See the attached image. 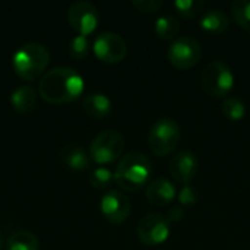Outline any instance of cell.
Segmentation results:
<instances>
[{"label":"cell","instance_id":"23","mask_svg":"<svg viewBox=\"0 0 250 250\" xmlns=\"http://www.w3.org/2000/svg\"><path fill=\"white\" fill-rule=\"evenodd\" d=\"M205 7L204 0H176L174 9L183 18H193L199 15Z\"/></svg>","mask_w":250,"mask_h":250},{"label":"cell","instance_id":"15","mask_svg":"<svg viewBox=\"0 0 250 250\" xmlns=\"http://www.w3.org/2000/svg\"><path fill=\"white\" fill-rule=\"evenodd\" d=\"M83 110L94 119H104L111 113V100L103 92H89L83 97Z\"/></svg>","mask_w":250,"mask_h":250},{"label":"cell","instance_id":"21","mask_svg":"<svg viewBox=\"0 0 250 250\" xmlns=\"http://www.w3.org/2000/svg\"><path fill=\"white\" fill-rule=\"evenodd\" d=\"M231 15L239 26L250 32V0H234L231 4Z\"/></svg>","mask_w":250,"mask_h":250},{"label":"cell","instance_id":"1","mask_svg":"<svg viewBox=\"0 0 250 250\" xmlns=\"http://www.w3.org/2000/svg\"><path fill=\"white\" fill-rule=\"evenodd\" d=\"M83 91V78L70 66H56L40 81L38 94L48 104L75 101Z\"/></svg>","mask_w":250,"mask_h":250},{"label":"cell","instance_id":"27","mask_svg":"<svg viewBox=\"0 0 250 250\" xmlns=\"http://www.w3.org/2000/svg\"><path fill=\"white\" fill-rule=\"evenodd\" d=\"M166 218L168 220V223H179L185 218V211L180 207H173L167 211Z\"/></svg>","mask_w":250,"mask_h":250},{"label":"cell","instance_id":"9","mask_svg":"<svg viewBox=\"0 0 250 250\" xmlns=\"http://www.w3.org/2000/svg\"><path fill=\"white\" fill-rule=\"evenodd\" d=\"M67 21L69 25L78 32V35L88 37L91 32L95 31L100 21V15L95 4L86 0H78L69 6Z\"/></svg>","mask_w":250,"mask_h":250},{"label":"cell","instance_id":"19","mask_svg":"<svg viewBox=\"0 0 250 250\" xmlns=\"http://www.w3.org/2000/svg\"><path fill=\"white\" fill-rule=\"evenodd\" d=\"M7 250H40V240L34 233L19 230L9 237Z\"/></svg>","mask_w":250,"mask_h":250},{"label":"cell","instance_id":"3","mask_svg":"<svg viewBox=\"0 0 250 250\" xmlns=\"http://www.w3.org/2000/svg\"><path fill=\"white\" fill-rule=\"evenodd\" d=\"M50 60L48 48L41 42H26L21 45L13 54V69L16 75L23 81H32L38 78L47 67Z\"/></svg>","mask_w":250,"mask_h":250},{"label":"cell","instance_id":"26","mask_svg":"<svg viewBox=\"0 0 250 250\" xmlns=\"http://www.w3.org/2000/svg\"><path fill=\"white\" fill-rule=\"evenodd\" d=\"M132 4L142 13H154V12H158L164 6V1L163 0H132Z\"/></svg>","mask_w":250,"mask_h":250},{"label":"cell","instance_id":"24","mask_svg":"<svg viewBox=\"0 0 250 250\" xmlns=\"http://www.w3.org/2000/svg\"><path fill=\"white\" fill-rule=\"evenodd\" d=\"M67 50H69V54L73 59H79V60L85 59L89 54V41H88V37L76 35L75 38L70 40Z\"/></svg>","mask_w":250,"mask_h":250},{"label":"cell","instance_id":"17","mask_svg":"<svg viewBox=\"0 0 250 250\" xmlns=\"http://www.w3.org/2000/svg\"><path fill=\"white\" fill-rule=\"evenodd\" d=\"M10 103L19 113H29L37 104V91L32 85H22L10 94Z\"/></svg>","mask_w":250,"mask_h":250},{"label":"cell","instance_id":"28","mask_svg":"<svg viewBox=\"0 0 250 250\" xmlns=\"http://www.w3.org/2000/svg\"><path fill=\"white\" fill-rule=\"evenodd\" d=\"M1 246H3V237H1V233H0V250H1Z\"/></svg>","mask_w":250,"mask_h":250},{"label":"cell","instance_id":"25","mask_svg":"<svg viewBox=\"0 0 250 250\" xmlns=\"http://www.w3.org/2000/svg\"><path fill=\"white\" fill-rule=\"evenodd\" d=\"M177 198H179V202L185 207H192L198 202L199 199V192L195 186L192 185H185L179 193H177Z\"/></svg>","mask_w":250,"mask_h":250},{"label":"cell","instance_id":"18","mask_svg":"<svg viewBox=\"0 0 250 250\" xmlns=\"http://www.w3.org/2000/svg\"><path fill=\"white\" fill-rule=\"evenodd\" d=\"M154 29L158 38L164 41H174L177 38V34L180 31V23L176 16L173 15H161L157 18L154 23Z\"/></svg>","mask_w":250,"mask_h":250},{"label":"cell","instance_id":"5","mask_svg":"<svg viewBox=\"0 0 250 250\" xmlns=\"http://www.w3.org/2000/svg\"><path fill=\"white\" fill-rule=\"evenodd\" d=\"M204 91L214 98H224L233 89L234 75L231 67L223 60L209 62L201 73Z\"/></svg>","mask_w":250,"mask_h":250},{"label":"cell","instance_id":"16","mask_svg":"<svg viewBox=\"0 0 250 250\" xmlns=\"http://www.w3.org/2000/svg\"><path fill=\"white\" fill-rule=\"evenodd\" d=\"M199 25L207 32L221 34L229 28L230 19H229L227 13L221 9H208L202 13Z\"/></svg>","mask_w":250,"mask_h":250},{"label":"cell","instance_id":"10","mask_svg":"<svg viewBox=\"0 0 250 250\" xmlns=\"http://www.w3.org/2000/svg\"><path fill=\"white\" fill-rule=\"evenodd\" d=\"M95 56L104 63H119L127 54V44L117 32L105 31L95 37L92 44Z\"/></svg>","mask_w":250,"mask_h":250},{"label":"cell","instance_id":"12","mask_svg":"<svg viewBox=\"0 0 250 250\" xmlns=\"http://www.w3.org/2000/svg\"><path fill=\"white\" fill-rule=\"evenodd\" d=\"M168 171L177 183L189 185L199 171V160L192 151H182L170 161Z\"/></svg>","mask_w":250,"mask_h":250},{"label":"cell","instance_id":"7","mask_svg":"<svg viewBox=\"0 0 250 250\" xmlns=\"http://www.w3.org/2000/svg\"><path fill=\"white\" fill-rule=\"evenodd\" d=\"M202 57V47L199 41L190 35L177 37L168 47L167 59L168 62L182 70L190 69L199 63Z\"/></svg>","mask_w":250,"mask_h":250},{"label":"cell","instance_id":"2","mask_svg":"<svg viewBox=\"0 0 250 250\" xmlns=\"http://www.w3.org/2000/svg\"><path fill=\"white\" fill-rule=\"evenodd\" d=\"M152 176L151 160L141 152L123 155L114 170V182L127 192H138L145 188Z\"/></svg>","mask_w":250,"mask_h":250},{"label":"cell","instance_id":"4","mask_svg":"<svg viewBox=\"0 0 250 250\" xmlns=\"http://www.w3.org/2000/svg\"><path fill=\"white\" fill-rule=\"evenodd\" d=\"M182 139V129L171 117L158 119L148 132V146L158 155L166 157L171 154Z\"/></svg>","mask_w":250,"mask_h":250},{"label":"cell","instance_id":"11","mask_svg":"<svg viewBox=\"0 0 250 250\" xmlns=\"http://www.w3.org/2000/svg\"><path fill=\"white\" fill-rule=\"evenodd\" d=\"M100 209L107 221L111 224H122L130 215L132 202L122 190L111 189L101 198Z\"/></svg>","mask_w":250,"mask_h":250},{"label":"cell","instance_id":"6","mask_svg":"<svg viewBox=\"0 0 250 250\" xmlns=\"http://www.w3.org/2000/svg\"><path fill=\"white\" fill-rule=\"evenodd\" d=\"M125 151V139L116 130H104L98 133L89 145V157L98 166L111 164L122 157Z\"/></svg>","mask_w":250,"mask_h":250},{"label":"cell","instance_id":"8","mask_svg":"<svg viewBox=\"0 0 250 250\" xmlns=\"http://www.w3.org/2000/svg\"><path fill=\"white\" fill-rule=\"evenodd\" d=\"M136 233L145 246H160L170 237V223L164 215L149 212L139 220Z\"/></svg>","mask_w":250,"mask_h":250},{"label":"cell","instance_id":"22","mask_svg":"<svg viewBox=\"0 0 250 250\" xmlns=\"http://www.w3.org/2000/svg\"><path fill=\"white\" fill-rule=\"evenodd\" d=\"M114 180V173L107 167H97L91 171L88 182L95 189H107Z\"/></svg>","mask_w":250,"mask_h":250},{"label":"cell","instance_id":"14","mask_svg":"<svg viewBox=\"0 0 250 250\" xmlns=\"http://www.w3.org/2000/svg\"><path fill=\"white\" fill-rule=\"evenodd\" d=\"M60 160L72 170L75 171H83L88 170L92 164V160L86 151L79 146L78 144H66L60 151H59Z\"/></svg>","mask_w":250,"mask_h":250},{"label":"cell","instance_id":"13","mask_svg":"<svg viewBox=\"0 0 250 250\" xmlns=\"http://www.w3.org/2000/svg\"><path fill=\"white\" fill-rule=\"evenodd\" d=\"M145 195H146V199H148V202L151 205H154V207H167L176 198L177 192H176L174 185L168 179L158 177V179L152 180L146 186Z\"/></svg>","mask_w":250,"mask_h":250},{"label":"cell","instance_id":"20","mask_svg":"<svg viewBox=\"0 0 250 250\" xmlns=\"http://www.w3.org/2000/svg\"><path fill=\"white\" fill-rule=\"evenodd\" d=\"M221 110H223V114L233 120V122H239L245 117L246 114V105L245 103L240 100V98H236V97H229L224 100L223 105H221Z\"/></svg>","mask_w":250,"mask_h":250}]
</instances>
